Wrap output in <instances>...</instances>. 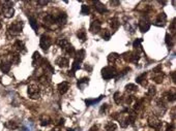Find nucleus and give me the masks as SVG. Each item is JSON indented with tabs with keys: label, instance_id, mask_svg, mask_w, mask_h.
<instances>
[{
	"label": "nucleus",
	"instance_id": "f257e3e1",
	"mask_svg": "<svg viewBox=\"0 0 176 131\" xmlns=\"http://www.w3.org/2000/svg\"><path fill=\"white\" fill-rule=\"evenodd\" d=\"M116 75H117L116 69L112 66H107L105 68H103V70H102V76L105 80H110V78H114Z\"/></svg>",
	"mask_w": 176,
	"mask_h": 131
},
{
	"label": "nucleus",
	"instance_id": "f03ea898",
	"mask_svg": "<svg viewBox=\"0 0 176 131\" xmlns=\"http://www.w3.org/2000/svg\"><path fill=\"white\" fill-rule=\"evenodd\" d=\"M40 93H41V89L38 85L35 84H31L28 87V94L32 99H36V98H40Z\"/></svg>",
	"mask_w": 176,
	"mask_h": 131
},
{
	"label": "nucleus",
	"instance_id": "7ed1b4c3",
	"mask_svg": "<svg viewBox=\"0 0 176 131\" xmlns=\"http://www.w3.org/2000/svg\"><path fill=\"white\" fill-rule=\"evenodd\" d=\"M22 28H23V24L22 22H15L12 25L10 26V32L12 35H19V34L22 32Z\"/></svg>",
	"mask_w": 176,
	"mask_h": 131
},
{
	"label": "nucleus",
	"instance_id": "20e7f679",
	"mask_svg": "<svg viewBox=\"0 0 176 131\" xmlns=\"http://www.w3.org/2000/svg\"><path fill=\"white\" fill-rule=\"evenodd\" d=\"M40 45L44 51H47V50L50 48V45H51V38H50L48 35H45V34L44 35H42L41 36Z\"/></svg>",
	"mask_w": 176,
	"mask_h": 131
},
{
	"label": "nucleus",
	"instance_id": "39448f33",
	"mask_svg": "<svg viewBox=\"0 0 176 131\" xmlns=\"http://www.w3.org/2000/svg\"><path fill=\"white\" fill-rule=\"evenodd\" d=\"M148 125L152 128H158L161 126V121L155 116H150L148 118Z\"/></svg>",
	"mask_w": 176,
	"mask_h": 131
},
{
	"label": "nucleus",
	"instance_id": "423d86ee",
	"mask_svg": "<svg viewBox=\"0 0 176 131\" xmlns=\"http://www.w3.org/2000/svg\"><path fill=\"white\" fill-rule=\"evenodd\" d=\"M101 28H102L101 22L97 21V20H95V21L91 22L90 28H89V30H90L92 33H97L99 31H101Z\"/></svg>",
	"mask_w": 176,
	"mask_h": 131
},
{
	"label": "nucleus",
	"instance_id": "0eeeda50",
	"mask_svg": "<svg viewBox=\"0 0 176 131\" xmlns=\"http://www.w3.org/2000/svg\"><path fill=\"white\" fill-rule=\"evenodd\" d=\"M166 21H167V17H166V15L163 12V14H160L158 16V19L155 20L154 24H155L156 26H165Z\"/></svg>",
	"mask_w": 176,
	"mask_h": 131
},
{
	"label": "nucleus",
	"instance_id": "6e6552de",
	"mask_svg": "<svg viewBox=\"0 0 176 131\" xmlns=\"http://www.w3.org/2000/svg\"><path fill=\"white\" fill-rule=\"evenodd\" d=\"M56 64L58 65L59 67H62V68H64V67H67L68 66V59L66 58V57H59V58H57V60H56Z\"/></svg>",
	"mask_w": 176,
	"mask_h": 131
},
{
	"label": "nucleus",
	"instance_id": "1a4fd4ad",
	"mask_svg": "<svg viewBox=\"0 0 176 131\" xmlns=\"http://www.w3.org/2000/svg\"><path fill=\"white\" fill-rule=\"evenodd\" d=\"M149 28H150V25H149V23L147 21H145V20H141V21L139 22V29H140L141 32L148 31Z\"/></svg>",
	"mask_w": 176,
	"mask_h": 131
},
{
	"label": "nucleus",
	"instance_id": "9d476101",
	"mask_svg": "<svg viewBox=\"0 0 176 131\" xmlns=\"http://www.w3.org/2000/svg\"><path fill=\"white\" fill-rule=\"evenodd\" d=\"M2 14L4 15V17L6 18H12L15 14V10L13 7H8V6H3V10H2Z\"/></svg>",
	"mask_w": 176,
	"mask_h": 131
},
{
	"label": "nucleus",
	"instance_id": "9b49d317",
	"mask_svg": "<svg viewBox=\"0 0 176 131\" xmlns=\"http://www.w3.org/2000/svg\"><path fill=\"white\" fill-rule=\"evenodd\" d=\"M55 23L59 25H64L66 23V14H59L57 17H55Z\"/></svg>",
	"mask_w": 176,
	"mask_h": 131
},
{
	"label": "nucleus",
	"instance_id": "f8f14e48",
	"mask_svg": "<svg viewBox=\"0 0 176 131\" xmlns=\"http://www.w3.org/2000/svg\"><path fill=\"white\" fill-rule=\"evenodd\" d=\"M68 88H69V85H68V83L67 82H62L58 85V91H59L60 94L66 93L67 90H68Z\"/></svg>",
	"mask_w": 176,
	"mask_h": 131
},
{
	"label": "nucleus",
	"instance_id": "ddd939ff",
	"mask_svg": "<svg viewBox=\"0 0 176 131\" xmlns=\"http://www.w3.org/2000/svg\"><path fill=\"white\" fill-rule=\"evenodd\" d=\"M94 7H95V10L96 12H101V14H104V12H108V10L105 7V5L104 4H102L101 2H99V1H96V2H94Z\"/></svg>",
	"mask_w": 176,
	"mask_h": 131
},
{
	"label": "nucleus",
	"instance_id": "4468645a",
	"mask_svg": "<svg viewBox=\"0 0 176 131\" xmlns=\"http://www.w3.org/2000/svg\"><path fill=\"white\" fill-rule=\"evenodd\" d=\"M75 57H76L75 60L81 63L82 61L84 60V58H85V51H84V50H80V51L77 53V56H75Z\"/></svg>",
	"mask_w": 176,
	"mask_h": 131
},
{
	"label": "nucleus",
	"instance_id": "2eb2a0df",
	"mask_svg": "<svg viewBox=\"0 0 176 131\" xmlns=\"http://www.w3.org/2000/svg\"><path fill=\"white\" fill-rule=\"evenodd\" d=\"M109 23H110V26H111V28H112V29H117V28L119 27V25H120V23H119V20L117 18L111 19L109 21Z\"/></svg>",
	"mask_w": 176,
	"mask_h": 131
},
{
	"label": "nucleus",
	"instance_id": "dca6fc26",
	"mask_svg": "<svg viewBox=\"0 0 176 131\" xmlns=\"http://www.w3.org/2000/svg\"><path fill=\"white\" fill-rule=\"evenodd\" d=\"M10 69V63L7 62V61H3L1 63V70L3 71L4 73H7Z\"/></svg>",
	"mask_w": 176,
	"mask_h": 131
},
{
	"label": "nucleus",
	"instance_id": "f3484780",
	"mask_svg": "<svg viewBox=\"0 0 176 131\" xmlns=\"http://www.w3.org/2000/svg\"><path fill=\"white\" fill-rule=\"evenodd\" d=\"M146 73H143V75H141L140 76H138V78H136V81H137V83L138 84H140V85H142V86H145V85L147 84L146 83Z\"/></svg>",
	"mask_w": 176,
	"mask_h": 131
},
{
	"label": "nucleus",
	"instance_id": "a211bd4d",
	"mask_svg": "<svg viewBox=\"0 0 176 131\" xmlns=\"http://www.w3.org/2000/svg\"><path fill=\"white\" fill-rule=\"evenodd\" d=\"M116 124L113 123V122H108L105 126V130L106 131H115L116 130Z\"/></svg>",
	"mask_w": 176,
	"mask_h": 131
},
{
	"label": "nucleus",
	"instance_id": "6ab92c4d",
	"mask_svg": "<svg viewBox=\"0 0 176 131\" xmlns=\"http://www.w3.org/2000/svg\"><path fill=\"white\" fill-rule=\"evenodd\" d=\"M50 122H51V119H50L49 116H43V117L41 118V125L42 126L49 125Z\"/></svg>",
	"mask_w": 176,
	"mask_h": 131
},
{
	"label": "nucleus",
	"instance_id": "aec40b11",
	"mask_svg": "<svg viewBox=\"0 0 176 131\" xmlns=\"http://www.w3.org/2000/svg\"><path fill=\"white\" fill-rule=\"evenodd\" d=\"M29 24H30V26L32 27V29L38 30V21H36L35 18H33V17H30V18H29Z\"/></svg>",
	"mask_w": 176,
	"mask_h": 131
},
{
	"label": "nucleus",
	"instance_id": "412c9836",
	"mask_svg": "<svg viewBox=\"0 0 176 131\" xmlns=\"http://www.w3.org/2000/svg\"><path fill=\"white\" fill-rule=\"evenodd\" d=\"M118 58H119V55H118V54L112 53V54H110V55L108 56V62H109V63H114L115 61H116Z\"/></svg>",
	"mask_w": 176,
	"mask_h": 131
},
{
	"label": "nucleus",
	"instance_id": "4be33fe9",
	"mask_svg": "<svg viewBox=\"0 0 176 131\" xmlns=\"http://www.w3.org/2000/svg\"><path fill=\"white\" fill-rule=\"evenodd\" d=\"M77 36L79 37V39H81L82 41H85L86 40V31L84 29H81L78 31Z\"/></svg>",
	"mask_w": 176,
	"mask_h": 131
},
{
	"label": "nucleus",
	"instance_id": "5701e85b",
	"mask_svg": "<svg viewBox=\"0 0 176 131\" xmlns=\"http://www.w3.org/2000/svg\"><path fill=\"white\" fill-rule=\"evenodd\" d=\"M103 97H104V96H99L97 99H87L85 101L86 102V105L89 106V105H92V104H94V103H97L99 101H101L102 98H103Z\"/></svg>",
	"mask_w": 176,
	"mask_h": 131
},
{
	"label": "nucleus",
	"instance_id": "b1692460",
	"mask_svg": "<svg viewBox=\"0 0 176 131\" xmlns=\"http://www.w3.org/2000/svg\"><path fill=\"white\" fill-rule=\"evenodd\" d=\"M161 72H162V71H161ZM161 72L155 73L154 76H153V80L155 81L156 83H162L163 80H164V75H163V73H161Z\"/></svg>",
	"mask_w": 176,
	"mask_h": 131
},
{
	"label": "nucleus",
	"instance_id": "393cba45",
	"mask_svg": "<svg viewBox=\"0 0 176 131\" xmlns=\"http://www.w3.org/2000/svg\"><path fill=\"white\" fill-rule=\"evenodd\" d=\"M88 81H89L88 78H82V80H80L79 82H78V87H79L81 90H83V85H87Z\"/></svg>",
	"mask_w": 176,
	"mask_h": 131
},
{
	"label": "nucleus",
	"instance_id": "a878e982",
	"mask_svg": "<svg viewBox=\"0 0 176 131\" xmlns=\"http://www.w3.org/2000/svg\"><path fill=\"white\" fill-rule=\"evenodd\" d=\"M125 89H127V91H129V92H136V91L138 90V87L134 84H129L125 86Z\"/></svg>",
	"mask_w": 176,
	"mask_h": 131
},
{
	"label": "nucleus",
	"instance_id": "bb28decb",
	"mask_svg": "<svg viewBox=\"0 0 176 131\" xmlns=\"http://www.w3.org/2000/svg\"><path fill=\"white\" fill-rule=\"evenodd\" d=\"M15 48H16L17 51L21 52V51H23V50H24V48H25V45H24V43H23V42H21L20 40H18L16 43H15Z\"/></svg>",
	"mask_w": 176,
	"mask_h": 131
},
{
	"label": "nucleus",
	"instance_id": "cd10ccee",
	"mask_svg": "<svg viewBox=\"0 0 176 131\" xmlns=\"http://www.w3.org/2000/svg\"><path fill=\"white\" fill-rule=\"evenodd\" d=\"M166 42H167V45H168L169 48H171L173 45V40H172V37H171V35L169 33L166 34Z\"/></svg>",
	"mask_w": 176,
	"mask_h": 131
},
{
	"label": "nucleus",
	"instance_id": "c85d7f7f",
	"mask_svg": "<svg viewBox=\"0 0 176 131\" xmlns=\"http://www.w3.org/2000/svg\"><path fill=\"white\" fill-rule=\"evenodd\" d=\"M111 36V33L108 30H103V34H102V37H103L105 40H109Z\"/></svg>",
	"mask_w": 176,
	"mask_h": 131
},
{
	"label": "nucleus",
	"instance_id": "c756f323",
	"mask_svg": "<svg viewBox=\"0 0 176 131\" xmlns=\"http://www.w3.org/2000/svg\"><path fill=\"white\" fill-rule=\"evenodd\" d=\"M88 14H89V6H87V5H82L81 15L85 16V15H88Z\"/></svg>",
	"mask_w": 176,
	"mask_h": 131
},
{
	"label": "nucleus",
	"instance_id": "7c9ffc66",
	"mask_svg": "<svg viewBox=\"0 0 176 131\" xmlns=\"http://www.w3.org/2000/svg\"><path fill=\"white\" fill-rule=\"evenodd\" d=\"M19 61H20V56L19 55H13L12 56V61H10V63H13V64H18Z\"/></svg>",
	"mask_w": 176,
	"mask_h": 131
},
{
	"label": "nucleus",
	"instance_id": "2f4dec72",
	"mask_svg": "<svg viewBox=\"0 0 176 131\" xmlns=\"http://www.w3.org/2000/svg\"><path fill=\"white\" fill-rule=\"evenodd\" d=\"M5 126L10 129H16L18 127V124H16L15 122H8L7 124H5Z\"/></svg>",
	"mask_w": 176,
	"mask_h": 131
},
{
	"label": "nucleus",
	"instance_id": "473e14b6",
	"mask_svg": "<svg viewBox=\"0 0 176 131\" xmlns=\"http://www.w3.org/2000/svg\"><path fill=\"white\" fill-rule=\"evenodd\" d=\"M114 100H115V102H116L117 104L120 103V101H121V95H120V93H119V92H116V93L114 94Z\"/></svg>",
	"mask_w": 176,
	"mask_h": 131
},
{
	"label": "nucleus",
	"instance_id": "72a5a7b5",
	"mask_svg": "<svg viewBox=\"0 0 176 131\" xmlns=\"http://www.w3.org/2000/svg\"><path fill=\"white\" fill-rule=\"evenodd\" d=\"M141 42H142V39H141V38L136 39V40L134 41V43H133V45H134L135 49H140V48H141V47H140Z\"/></svg>",
	"mask_w": 176,
	"mask_h": 131
},
{
	"label": "nucleus",
	"instance_id": "f704fd0d",
	"mask_svg": "<svg viewBox=\"0 0 176 131\" xmlns=\"http://www.w3.org/2000/svg\"><path fill=\"white\" fill-rule=\"evenodd\" d=\"M155 92H156V90H155V87H150L149 88V91H148V96H153L154 94H155Z\"/></svg>",
	"mask_w": 176,
	"mask_h": 131
},
{
	"label": "nucleus",
	"instance_id": "c9c22d12",
	"mask_svg": "<svg viewBox=\"0 0 176 131\" xmlns=\"http://www.w3.org/2000/svg\"><path fill=\"white\" fill-rule=\"evenodd\" d=\"M171 30H172L173 32L175 31V21L173 20V22H172V24H171V28H170Z\"/></svg>",
	"mask_w": 176,
	"mask_h": 131
},
{
	"label": "nucleus",
	"instance_id": "e433bc0d",
	"mask_svg": "<svg viewBox=\"0 0 176 131\" xmlns=\"http://www.w3.org/2000/svg\"><path fill=\"white\" fill-rule=\"evenodd\" d=\"M107 108H108V104H104V105L102 106V108H101V113L103 112V111H104V112H106V110H107Z\"/></svg>",
	"mask_w": 176,
	"mask_h": 131
},
{
	"label": "nucleus",
	"instance_id": "4c0bfd02",
	"mask_svg": "<svg viewBox=\"0 0 176 131\" xmlns=\"http://www.w3.org/2000/svg\"><path fill=\"white\" fill-rule=\"evenodd\" d=\"M48 3V1H38V4H41V5H46Z\"/></svg>",
	"mask_w": 176,
	"mask_h": 131
},
{
	"label": "nucleus",
	"instance_id": "58836bf2",
	"mask_svg": "<svg viewBox=\"0 0 176 131\" xmlns=\"http://www.w3.org/2000/svg\"><path fill=\"white\" fill-rule=\"evenodd\" d=\"M51 131H62V130L60 129L59 127H55V128H53V129H52Z\"/></svg>",
	"mask_w": 176,
	"mask_h": 131
},
{
	"label": "nucleus",
	"instance_id": "ea45409f",
	"mask_svg": "<svg viewBox=\"0 0 176 131\" xmlns=\"http://www.w3.org/2000/svg\"><path fill=\"white\" fill-rule=\"evenodd\" d=\"M111 4H115V5H118L119 1H111Z\"/></svg>",
	"mask_w": 176,
	"mask_h": 131
},
{
	"label": "nucleus",
	"instance_id": "a19ab883",
	"mask_svg": "<svg viewBox=\"0 0 176 131\" xmlns=\"http://www.w3.org/2000/svg\"><path fill=\"white\" fill-rule=\"evenodd\" d=\"M172 78H173V82L175 83V80H176L175 78V72H172Z\"/></svg>",
	"mask_w": 176,
	"mask_h": 131
},
{
	"label": "nucleus",
	"instance_id": "79ce46f5",
	"mask_svg": "<svg viewBox=\"0 0 176 131\" xmlns=\"http://www.w3.org/2000/svg\"><path fill=\"white\" fill-rule=\"evenodd\" d=\"M22 131H30V130H28V129H26V128H25V129H23Z\"/></svg>",
	"mask_w": 176,
	"mask_h": 131
},
{
	"label": "nucleus",
	"instance_id": "37998d69",
	"mask_svg": "<svg viewBox=\"0 0 176 131\" xmlns=\"http://www.w3.org/2000/svg\"><path fill=\"white\" fill-rule=\"evenodd\" d=\"M66 131H75V130H73V129H68V130H66Z\"/></svg>",
	"mask_w": 176,
	"mask_h": 131
}]
</instances>
